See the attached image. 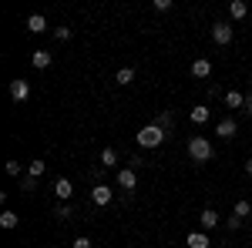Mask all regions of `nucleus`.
Segmentation results:
<instances>
[{"instance_id":"obj_1","label":"nucleus","mask_w":252,"mask_h":248,"mask_svg":"<svg viewBox=\"0 0 252 248\" xmlns=\"http://www.w3.org/2000/svg\"><path fill=\"white\" fill-rule=\"evenodd\" d=\"M189 158H192V161H198V165L212 161V158H215L212 141H209V138H202V134H195L192 141H189Z\"/></svg>"},{"instance_id":"obj_2","label":"nucleus","mask_w":252,"mask_h":248,"mask_svg":"<svg viewBox=\"0 0 252 248\" xmlns=\"http://www.w3.org/2000/svg\"><path fill=\"white\" fill-rule=\"evenodd\" d=\"M135 138H138V144H141V148H158V144L165 141V131H161L158 124H145Z\"/></svg>"},{"instance_id":"obj_3","label":"nucleus","mask_w":252,"mask_h":248,"mask_svg":"<svg viewBox=\"0 0 252 248\" xmlns=\"http://www.w3.org/2000/svg\"><path fill=\"white\" fill-rule=\"evenodd\" d=\"M232 37H235V27L229 20H215L212 24V40L215 44H232Z\"/></svg>"},{"instance_id":"obj_4","label":"nucleus","mask_w":252,"mask_h":248,"mask_svg":"<svg viewBox=\"0 0 252 248\" xmlns=\"http://www.w3.org/2000/svg\"><path fill=\"white\" fill-rule=\"evenodd\" d=\"M91 201H94L97 208H108V205L115 201V191H111L108 185H104V181H101V185H94V188H91Z\"/></svg>"},{"instance_id":"obj_5","label":"nucleus","mask_w":252,"mask_h":248,"mask_svg":"<svg viewBox=\"0 0 252 248\" xmlns=\"http://www.w3.org/2000/svg\"><path fill=\"white\" fill-rule=\"evenodd\" d=\"M118 188H125V194H131V191L138 188V174L131 171V168H121V171H118Z\"/></svg>"},{"instance_id":"obj_6","label":"nucleus","mask_w":252,"mask_h":248,"mask_svg":"<svg viewBox=\"0 0 252 248\" xmlns=\"http://www.w3.org/2000/svg\"><path fill=\"white\" fill-rule=\"evenodd\" d=\"M10 97H14L17 104H24V101L31 97V84H27L24 77H17V81H10Z\"/></svg>"},{"instance_id":"obj_7","label":"nucleus","mask_w":252,"mask_h":248,"mask_svg":"<svg viewBox=\"0 0 252 248\" xmlns=\"http://www.w3.org/2000/svg\"><path fill=\"white\" fill-rule=\"evenodd\" d=\"M185 245L189 248H212V238H209V231H189Z\"/></svg>"},{"instance_id":"obj_8","label":"nucleus","mask_w":252,"mask_h":248,"mask_svg":"<svg viewBox=\"0 0 252 248\" xmlns=\"http://www.w3.org/2000/svg\"><path fill=\"white\" fill-rule=\"evenodd\" d=\"M219 221H222V215H219L215 208H205L202 215H198V225H202V231H212Z\"/></svg>"},{"instance_id":"obj_9","label":"nucleus","mask_w":252,"mask_h":248,"mask_svg":"<svg viewBox=\"0 0 252 248\" xmlns=\"http://www.w3.org/2000/svg\"><path fill=\"white\" fill-rule=\"evenodd\" d=\"M235 131H239L235 117H222V121L215 124V134H219V138H235Z\"/></svg>"},{"instance_id":"obj_10","label":"nucleus","mask_w":252,"mask_h":248,"mask_svg":"<svg viewBox=\"0 0 252 248\" xmlns=\"http://www.w3.org/2000/svg\"><path fill=\"white\" fill-rule=\"evenodd\" d=\"M54 194H58L61 201H71V198H74V185H71L67 178H58V181H54Z\"/></svg>"},{"instance_id":"obj_11","label":"nucleus","mask_w":252,"mask_h":248,"mask_svg":"<svg viewBox=\"0 0 252 248\" xmlns=\"http://www.w3.org/2000/svg\"><path fill=\"white\" fill-rule=\"evenodd\" d=\"M192 77H198V81L212 77V60H209V57H198V60L192 64Z\"/></svg>"},{"instance_id":"obj_12","label":"nucleus","mask_w":252,"mask_h":248,"mask_svg":"<svg viewBox=\"0 0 252 248\" xmlns=\"http://www.w3.org/2000/svg\"><path fill=\"white\" fill-rule=\"evenodd\" d=\"M229 17L232 20H246L249 17V3H246V0H232V3H229Z\"/></svg>"},{"instance_id":"obj_13","label":"nucleus","mask_w":252,"mask_h":248,"mask_svg":"<svg viewBox=\"0 0 252 248\" xmlns=\"http://www.w3.org/2000/svg\"><path fill=\"white\" fill-rule=\"evenodd\" d=\"M27 30H31V34H44V30H47V17H44V14H31V17H27Z\"/></svg>"},{"instance_id":"obj_14","label":"nucleus","mask_w":252,"mask_h":248,"mask_svg":"<svg viewBox=\"0 0 252 248\" xmlns=\"http://www.w3.org/2000/svg\"><path fill=\"white\" fill-rule=\"evenodd\" d=\"M51 60H54V54H47V51H34V54H31V64H34L37 71H47Z\"/></svg>"},{"instance_id":"obj_15","label":"nucleus","mask_w":252,"mask_h":248,"mask_svg":"<svg viewBox=\"0 0 252 248\" xmlns=\"http://www.w3.org/2000/svg\"><path fill=\"white\" fill-rule=\"evenodd\" d=\"M209 111H212L209 104H195L192 111H189V117H192V124H205V121H209Z\"/></svg>"},{"instance_id":"obj_16","label":"nucleus","mask_w":252,"mask_h":248,"mask_svg":"<svg viewBox=\"0 0 252 248\" xmlns=\"http://www.w3.org/2000/svg\"><path fill=\"white\" fill-rule=\"evenodd\" d=\"M152 124H158L161 131H172V128H175V114H172V111H158V117L152 121Z\"/></svg>"},{"instance_id":"obj_17","label":"nucleus","mask_w":252,"mask_h":248,"mask_svg":"<svg viewBox=\"0 0 252 248\" xmlns=\"http://www.w3.org/2000/svg\"><path fill=\"white\" fill-rule=\"evenodd\" d=\"M17 225H20V215H17V211H3V215H0V228L10 231V228H17Z\"/></svg>"},{"instance_id":"obj_18","label":"nucleus","mask_w":252,"mask_h":248,"mask_svg":"<svg viewBox=\"0 0 252 248\" xmlns=\"http://www.w3.org/2000/svg\"><path fill=\"white\" fill-rule=\"evenodd\" d=\"M118 165V151L115 148H104V151H101V168H115Z\"/></svg>"},{"instance_id":"obj_19","label":"nucleus","mask_w":252,"mask_h":248,"mask_svg":"<svg viewBox=\"0 0 252 248\" xmlns=\"http://www.w3.org/2000/svg\"><path fill=\"white\" fill-rule=\"evenodd\" d=\"M115 81H118V84H121V87H128V84L135 81V71H131V67H121V71H118V74H115Z\"/></svg>"},{"instance_id":"obj_20","label":"nucleus","mask_w":252,"mask_h":248,"mask_svg":"<svg viewBox=\"0 0 252 248\" xmlns=\"http://www.w3.org/2000/svg\"><path fill=\"white\" fill-rule=\"evenodd\" d=\"M225 104H229V108H246V94H239V91H229V94H225Z\"/></svg>"},{"instance_id":"obj_21","label":"nucleus","mask_w":252,"mask_h":248,"mask_svg":"<svg viewBox=\"0 0 252 248\" xmlns=\"http://www.w3.org/2000/svg\"><path fill=\"white\" fill-rule=\"evenodd\" d=\"M71 215H74V208H71V205H67V201H61L58 208H54V218H58V221H67V218H71Z\"/></svg>"},{"instance_id":"obj_22","label":"nucleus","mask_w":252,"mask_h":248,"mask_svg":"<svg viewBox=\"0 0 252 248\" xmlns=\"http://www.w3.org/2000/svg\"><path fill=\"white\" fill-rule=\"evenodd\" d=\"M44 171H47V165H44V161H27V174H31V178H40Z\"/></svg>"},{"instance_id":"obj_23","label":"nucleus","mask_w":252,"mask_h":248,"mask_svg":"<svg viewBox=\"0 0 252 248\" xmlns=\"http://www.w3.org/2000/svg\"><path fill=\"white\" fill-rule=\"evenodd\" d=\"M249 211H252V201H235V218H249Z\"/></svg>"},{"instance_id":"obj_24","label":"nucleus","mask_w":252,"mask_h":248,"mask_svg":"<svg viewBox=\"0 0 252 248\" xmlns=\"http://www.w3.org/2000/svg\"><path fill=\"white\" fill-rule=\"evenodd\" d=\"M20 171H24L20 161H7V174H10V178H20Z\"/></svg>"},{"instance_id":"obj_25","label":"nucleus","mask_w":252,"mask_h":248,"mask_svg":"<svg viewBox=\"0 0 252 248\" xmlns=\"http://www.w3.org/2000/svg\"><path fill=\"white\" fill-rule=\"evenodd\" d=\"M128 168H131V171L145 168V158H141V154H131V158H128Z\"/></svg>"},{"instance_id":"obj_26","label":"nucleus","mask_w":252,"mask_h":248,"mask_svg":"<svg viewBox=\"0 0 252 248\" xmlns=\"http://www.w3.org/2000/svg\"><path fill=\"white\" fill-rule=\"evenodd\" d=\"M225 228H229V231H239V228H242V218L229 215V218H225Z\"/></svg>"},{"instance_id":"obj_27","label":"nucleus","mask_w":252,"mask_h":248,"mask_svg":"<svg viewBox=\"0 0 252 248\" xmlns=\"http://www.w3.org/2000/svg\"><path fill=\"white\" fill-rule=\"evenodd\" d=\"M54 37L58 40H71V27H54Z\"/></svg>"},{"instance_id":"obj_28","label":"nucleus","mask_w":252,"mask_h":248,"mask_svg":"<svg viewBox=\"0 0 252 248\" xmlns=\"http://www.w3.org/2000/svg\"><path fill=\"white\" fill-rule=\"evenodd\" d=\"M155 10L158 14H168L172 10V0H155Z\"/></svg>"},{"instance_id":"obj_29","label":"nucleus","mask_w":252,"mask_h":248,"mask_svg":"<svg viewBox=\"0 0 252 248\" xmlns=\"http://www.w3.org/2000/svg\"><path fill=\"white\" fill-rule=\"evenodd\" d=\"M20 188H24V191H34V188H37V178H31V174H27V178L20 181Z\"/></svg>"},{"instance_id":"obj_30","label":"nucleus","mask_w":252,"mask_h":248,"mask_svg":"<svg viewBox=\"0 0 252 248\" xmlns=\"http://www.w3.org/2000/svg\"><path fill=\"white\" fill-rule=\"evenodd\" d=\"M209 97H222V101H225V94H222V87H219V84H209Z\"/></svg>"},{"instance_id":"obj_31","label":"nucleus","mask_w":252,"mask_h":248,"mask_svg":"<svg viewBox=\"0 0 252 248\" xmlns=\"http://www.w3.org/2000/svg\"><path fill=\"white\" fill-rule=\"evenodd\" d=\"M71 245H74V248H91V238H74Z\"/></svg>"},{"instance_id":"obj_32","label":"nucleus","mask_w":252,"mask_h":248,"mask_svg":"<svg viewBox=\"0 0 252 248\" xmlns=\"http://www.w3.org/2000/svg\"><path fill=\"white\" fill-rule=\"evenodd\" d=\"M242 111H246V114L252 117V94H246V108H242Z\"/></svg>"},{"instance_id":"obj_33","label":"nucleus","mask_w":252,"mask_h":248,"mask_svg":"<svg viewBox=\"0 0 252 248\" xmlns=\"http://www.w3.org/2000/svg\"><path fill=\"white\" fill-rule=\"evenodd\" d=\"M246 171H249V174H252V158H249V161H246Z\"/></svg>"},{"instance_id":"obj_34","label":"nucleus","mask_w":252,"mask_h":248,"mask_svg":"<svg viewBox=\"0 0 252 248\" xmlns=\"http://www.w3.org/2000/svg\"><path fill=\"white\" fill-rule=\"evenodd\" d=\"M249 218H252V211H249Z\"/></svg>"}]
</instances>
